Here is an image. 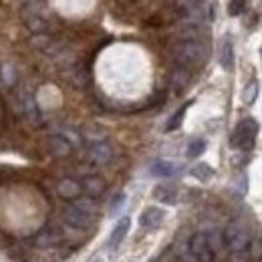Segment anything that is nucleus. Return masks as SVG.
Masks as SVG:
<instances>
[{
	"mask_svg": "<svg viewBox=\"0 0 262 262\" xmlns=\"http://www.w3.org/2000/svg\"><path fill=\"white\" fill-rule=\"evenodd\" d=\"M208 57H210V49L202 40H180L178 45H173L176 63L178 67H184L188 71L208 63Z\"/></svg>",
	"mask_w": 262,
	"mask_h": 262,
	"instance_id": "obj_1",
	"label": "nucleus"
},
{
	"mask_svg": "<svg viewBox=\"0 0 262 262\" xmlns=\"http://www.w3.org/2000/svg\"><path fill=\"white\" fill-rule=\"evenodd\" d=\"M256 131H258V123L254 119H242L236 129L232 133V147H240V149H252L254 147V139H256Z\"/></svg>",
	"mask_w": 262,
	"mask_h": 262,
	"instance_id": "obj_2",
	"label": "nucleus"
},
{
	"mask_svg": "<svg viewBox=\"0 0 262 262\" xmlns=\"http://www.w3.org/2000/svg\"><path fill=\"white\" fill-rule=\"evenodd\" d=\"M224 240H226L230 252H244L248 246V234L238 224H230L228 228L224 230Z\"/></svg>",
	"mask_w": 262,
	"mask_h": 262,
	"instance_id": "obj_3",
	"label": "nucleus"
},
{
	"mask_svg": "<svg viewBox=\"0 0 262 262\" xmlns=\"http://www.w3.org/2000/svg\"><path fill=\"white\" fill-rule=\"evenodd\" d=\"M63 220H65V224H69L71 228L87 230L89 226H91V222H93V216L81 212L75 204H71V206H67L65 212H63Z\"/></svg>",
	"mask_w": 262,
	"mask_h": 262,
	"instance_id": "obj_4",
	"label": "nucleus"
},
{
	"mask_svg": "<svg viewBox=\"0 0 262 262\" xmlns=\"http://www.w3.org/2000/svg\"><path fill=\"white\" fill-rule=\"evenodd\" d=\"M188 248H190V252H192L200 262H210L214 258V252L210 250V244H208V236H206L204 232H196V234L190 238Z\"/></svg>",
	"mask_w": 262,
	"mask_h": 262,
	"instance_id": "obj_5",
	"label": "nucleus"
},
{
	"mask_svg": "<svg viewBox=\"0 0 262 262\" xmlns=\"http://www.w3.org/2000/svg\"><path fill=\"white\" fill-rule=\"evenodd\" d=\"M87 158H89V162H93L95 165H105L111 162L113 149H111V145L107 141H97V143H91L89 145Z\"/></svg>",
	"mask_w": 262,
	"mask_h": 262,
	"instance_id": "obj_6",
	"label": "nucleus"
},
{
	"mask_svg": "<svg viewBox=\"0 0 262 262\" xmlns=\"http://www.w3.org/2000/svg\"><path fill=\"white\" fill-rule=\"evenodd\" d=\"M164 210L162 208H156V206H151V208H145L143 212H141V216H139V226L143 230H154L158 228L160 224H162V220H164Z\"/></svg>",
	"mask_w": 262,
	"mask_h": 262,
	"instance_id": "obj_7",
	"label": "nucleus"
},
{
	"mask_svg": "<svg viewBox=\"0 0 262 262\" xmlns=\"http://www.w3.org/2000/svg\"><path fill=\"white\" fill-rule=\"evenodd\" d=\"M190 81H192V73L188 69H184V67H178L169 75V89L173 93H182V91H186V87L190 85Z\"/></svg>",
	"mask_w": 262,
	"mask_h": 262,
	"instance_id": "obj_8",
	"label": "nucleus"
},
{
	"mask_svg": "<svg viewBox=\"0 0 262 262\" xmlns=\"http://www.w3.org/2000/svg\"><path fill=\"white\" fill-rule=\"evenodd\" d=\"M49 149H51V154L55 158H69L71 151H73V145H71V141L67 139L65 135H53L49 139Z\"/></svg>",
	"mask_w": 262,
	"mask_h": 262,
	"instance_id": "obj_9",
	"label": "nucleus"
},
{
	"mask_svg": "<svg viewBox=\"0 0 262 262\" xmlns=\"http://www.w3.org/2000/svg\"><path fill=\"white\" fill-rule=\"evenodd\" d=\"M57 192H59V196L65 198V200H77V198L81 196L83 188H81V184H79L77 180L65 178V180H61V182H59Z\"/></svg>",
	"mask_w": 262,
	"mask_h": 262,
	"instance_id": "obj_10",
	"label": "nucleus"
},
{
	"mask_svg": "<svg viewBox=\"0 0 262 262\" xmlns=\"http://www.w3.org/2000/svg\"><path fill=\"white\" fill-rule=\"evenodd\" d=\"M81 188H83V192L89 198H97L105 192V180L101 176H87L83 180Z\"/></svg>",
	"mask_w": 262,
	"mask_h": 262,
	"instance_id": "obj_11",
	"label": "nucleus"
},
{
	"mask_svg": "<svg viewBox=\"0 0 262 262\" xmlns=\"http://www.w3.org/2000/svg\"><path fill=\"white\" fill-rule=\"evenodd\" d=\"M178 169H180V164H176V162L158 160V162L151 164V169H149V171H151L154 178H171V176L178 173Z\"/></svg>",
	"mask_w": 262,
	"mask_h": 262,
	"instance_id": "obj_12",
	"label": "nucleus"
},
{
	"mask_svg": "<svg viewBox=\"0 0 262 262\" xmlns=\"http://www.w3.org/2000/svg\"><path fill=\"white\" fill-rule=\"evenodd\" d=\"M129 226H131V220L125 216V218H121L117 224H115V228L111 232V236H109V248H117L121 242H123V238H125V234L129 232Z\"/></svg>",
	"mask_w": 262,
	"mask_h": 262,
	"instance_id": "obj_13",
	"label": "nucleus"
},
{
	"mask_svg": "<svg viewBox=\"0 0 262 262\" xmlns=\"http://www.w3.org/2000/svg\"><path fill=\"white\" fill-rule=\"evenodd\" d=\"M218 61H220V67H222L224 71H228V73L234 71V45H232L230 38H224V40H222Z\"/></svg>",
	"mask_w": 262,
	"mask_h": 262,
	"instance_id": "obj_14",
	"label": "nucleus"
},
{
	"mask_svg": "<svg viewBox=\"0 0 262 262\" xmlns=\"http://www.w3.org/2000/svg\"><path fill=\"white\" fill-rule=\"evenodd\" d=\"M154 200L162 202V204H176L178 200V188L169 186V184H160L154 188Z\"/></svg>",
	"mask_w": 262,
	"mask_h": 262,
	"instance_id": "obj_15",
	"label": "nucleus"
},
{
	"mask_svg": "<svg viewBox=\"0 0 262 262\" xmlns=\"http://www.w3.org/2000/svg\"><path fill=\"white\" fill-rule=\"evenodd\" d=\"M20 101H23V113L29 117V121L38 123V121H40V111H38V107H36V103H34L33 95H23Z\"/></svg>",
	"mask_w": 262,
	"mask_h": 262,
	"instance_id": "obj_16",
	"label": "nucleus"
},
{
	"mask_svg": "<svg viewBox=\"0 0 262 262\" xmlns=\"http://www.w3.org/2000/svg\"><path fill=\"white\" fill-rule=\"evenodd\" d=\"M208 236V244H210V250L214 254H220L224 248H226V240H224V234L220 230H212L206 234Z\"/></svg>",
	"mask_w": 262,
	"mask_h": 262,
	"instance_id": "obj_17",
	"label": "nucleus"
},
{
	"mask_svg": "<svg viewBox=\"0 0 262 262\" xmlns=\"http://www.w3.org/2000/svg\"><path fill=\"white\" fill-rule=\"evenodd\" d=\"M59 242V232L55 230H42L38 236H36V244L40 248H49V246H55Z\"/></svg>",
	"mask_w": 262,
	"mask_h": 262,
	"instance_id": "obj_18",
	"label": "nucleus"
},
{
	"mask_svg": "<svg viewBox=\"0 0 262 262\" xmlns=\"http://www.w3.org/2000/svg\"><path fill=\"white\" fill-rule=\"evenodd\" d=\"M188 107H190V103H186L184 107H180V109L169 117V121H167V125H165V131H176L182 123H184V117H186Z\"/></svg>",
	"mask_w": 262,
	"mask_h": 262,
	"instance_id": "obj_19",
	"label": "nucleus"
},
{
	"mask_svg": "<svg viewBox=\"0 0 262 262\" xmlns=\"http://www.w3.org/2000/svg\"><path fill=\"white\" fill-rule=\"evenodd\" d=\"M256 97H258V81H256V79H252V81H248V85L244 87L242 101H244L246 105H254Z\"/></svg>",
	"mask_w": 262,
	"mask_h": 262,
	"instance_id": "obj_20",
	"label": "nucleus"
},
{
	"mask_svg": "<svg viewBox=\"0 0 262 262\" xmlns=\"http://www.w3.org/2000/svg\"><path fill=\"white\" fill-rule=\"evenodd\" d=\"M192 176H194L196 180H200V182H208V180L214 178V169L208 164H198L192 167Z\"/></svg>",
	"mask_w": 262,
	"mask_h": 262,
	"instance_id": "obj_21",
	"label": "nucleus"
},
{
	"mask_svg": "<svg viewBox=\"0 0 262 262\" xmlns=\"http://www.w3.org/2000/svg\"><path fill=\"white\" fill-rule=\"evenodd\" d=\"M27 27H29L34 34H42L47 31V23H45V18L38 16V14H29V16H27Z\"/></svg>",
	"mask_w": 262,
	"mask_h": 262,
	"instance_id": "obj_22",
	"label": "nucleus"
},
{
	"mask_svg": "<svg viewBox=\"0 0 262 262\" xmlns=\"http://www.w3.org/2000/svg\"><path fill=\"white\" fill-rule=\"evenodd\" d=\"M75 206H77V208H79L81 212L89 214V216H95V212H97V206H95L93 198H77Z\"/></svg>",
	"mask_w": 262,
	"mask_h": 262,
	"instance_id": "obj_23",
	"label": "nucleus"
},
{
	"mask_svg": "<svg viewBox=\"0 0 262 262\" xmlns=\"http://www.w3.org/2000/svg\"><path fill=\"white\" fill-rule=\"evenodd\" d=\"M204 151H206V141L204 139H192L188 143V149H186L188 158H200Z\"/></svg>",
	"mask_w": 262,
	"mask_h": 262,
	"instance_id": "obj_24",
	"label": "nucleus"
},
{
	"mask_svg": "<svg viewBox=\"0 0 262 262\" xmlns=\"http://www.w3.org/2000/svg\"><path fill=\"white\" fill-rule=\"evenodd\" d=\"M71 79H73V83H75L77 87H83V85H87L89 75H87V71L83 69V65H77L75 71H73V75H71Z\"/></svg>",
	"mask_w": 262,
	"mask_h": 262,
	"instance_id": "obj_25",
	"label": "nucleus"
},
{
	"mask_svg": "<svg viewBox=\"0 0 262 262\" xmlns=\"http://www.w3.org/2000/svg\"><path fill=\"white\" fill-rule=\"evenodd\" d=\"M250 258L256 262H262V236H254V240L250 242Z\"/></svg>",
	"mask_w": 262,
	"mask_h": 262,
	"instance_id": "obj_26",
	"label": "nucleus"
},
{
	"mask_svg": "<svg viewBox=\"0 0 262 262\" xmlns=\"http://www.w3.org/2000/svg\"><path fill=\"white\" fill-rule=\"evenodd\" d=\"M173 2H176V8L182 10V12H186V14L202 4V0H173Z\"/></svg>",
	"mask_w": 262,
	"mask_h": 262,
	"instance_id": "obj_27",
	"label": "nucleus"
},
{
	"mask_svg": "<svg viewBox=\"0 0 262 262\" xmlns=\"http://www.w3.org/2000/svg\"><path fill=\"white\" fill-rule=\"evenodd\" d=\"M244 6H246V0H230L228 4V14L230 16H238L244 12Z\"/></svg>",
	"mask_w": 262,
	"mask_h": 262,
	"instance_id": "obj_28",
	"label": "nucleus"
},
{
	"mask_svg": "<svg viewBox=\"0 0 262 262\" xmlns=\"http://www.w3.org/2000/svg\"><path fill=\"white\" fill-rule=\"evenodd\" d=\"M125 200H127V198H125V194H117V196L111 200V208H109V212H111V214H117V212L123 208Z\"/></svg>",
	"mask_w": 262,
	"mask_h": 262,
	"instance_id": "obj_29",
	"label": "nucleus"
},
{
	"mask_svg": "<svg viewBox=\"0 0 262 262\" xmlns=\"http://www.w3.org/2000/svg\"><path fill=\"white\" fill-rule=\"evenodd\" d=\"M2 81H4L6 85H14L16 75H14V71H12V67H10V65L2 67Z\"/></svg>",
	"mask_w": 262,
	"mask_h": 262,
	"instance_id": "obj_30",
	"label": "nucleus"
},
{
	"mask_svg": "<svg viewBox=\"0 0 262 262\" xmlns=\"http://www.w3.org/2000/svg\"><path fill=\"white\" fill-rule=\"evenodd\" d=\"M250 254L244 250V252H230V262H248Z\"/></svg>",
	"mask_w": 262,
	"mask_h": 262,
	"instance_id": "obj_31",
	"label": "nucleus"
},
{
	"mask_svg": "<svg viewBox=\"0 0 262 262\" xmlns=\"http://www.w3.org/2000/svg\"><path fill=\"white\" fill-rule=\"evenodd\" d=\"M178 262H200V260H198L196 256L190 252V248H188L186 252H178Z\"/></svg>",
	"mask_w": 262,
	"mask_h": 262,
	"instance_id": "obj_32",
	"label": "nucleus"
}]
</instances>
